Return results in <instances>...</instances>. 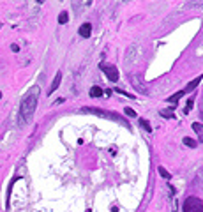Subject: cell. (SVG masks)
I'll return each instance as SVG.
<instances>
[{"instance_id": "cell-1", "label": "cell", "mask_w": 203, "mask_h": 212, "mask_svg": "<svg viewBox=\"0 0 203 212\" xmlns=\"http://www.w3.org/2000/svg\"><path fill=\"white\" fill-rule=\"evenodd\" d=\"M37 99H39V88L34 87L32 90L27 94V97L21 101V106H20V115H21L23 122L32 120L34 111H35V106H37Z\"/></svg>"}, {"instance_id": "cell-2", "label": "cell", "mask_w": 203, "mask_h": 212, "mask_svg": "<svg viewBox=\"0 0 203 212\" xmlns=\"http://www.w3.org/2000/svg\"><path fill=\"white\" fill-rule=\"evenodd\" d=\"M184 212H203V201L196 196H189L184 201Z\"/></svg>"}, {"instance_id": "cell-3", "label": "cell", "mask_w": 203, "mask_h": 212, "mask_svg": "<svg viewBox=\"0 0 203 212\" xmlns=\"http://www.w3.org/2000/svg\"><path fill=\"white\" fill-rule=\"evenodd\" d=\"M99 67H101V71H103V73L106 74V78H108L110 82H117V80H118V69H117L115 65L103 62V64L99 65Z\"/></svg>"}, {"instance_id": "cell-4", "label": "cell", "mask_w": 203, "mask_h": 212, "mask_svg": "<svg viewBox=\"0 0 203 212\" xmlns=\"http://www.w3.org/2000/svg\"><path fill=\"white\" fill-rule=\"evenodd\" d=\"M78 34H80V35H81V37H90V34H92V23H83L81 27L78 28Z\"/></svg>"}, {"instance_id": "cell-5", "label": "cell", "mask_w": 203, "mask_h": 212, "mask_svg": "<svg viewBox=\"0 0 203 212\" xmlns=\"http://www.w3.org/2000/svg\"><path fill=\"white\" fill-rule=\"evenodd\" d=\"M60 82H62V73H60V71H58V73H57V74H55V78H53V83L49 85V90H48V94H49V96H51V94L55 92L57 88L60 87Z\"/></svg>"}, {"instance_id": "cell-6", "label": "cell", "mask_w": 203, "mask_h": 212, "mask_svg": "<svg viewBox=\"0 0 203 212\" xmlns=\"http://www.w3.org/2000/svg\"><path fill=\"white\" fill-rule=\"evenodd\" d=\"M201 80H203V74H201V76H198V78H194V80H192V82H191V83H189V85L186 87V90H184V92H186V94L192 92V90H194V88H196L198 85L201 83Z\"/></svg>"}, {"instance_id": "cell-7", "label": "cell", "mask_w": 203, "mask_h": 212, "mask_svg": "<svg viewBox=\"0 0 203 212\" xmlns=\"http://www.w3.org/2000/svg\"><path fill=\"white\" fill-rule=\"evenodd\" d=\"M184 96H186V92H184V90H178V92H177V94H173V96H170V97L166 99V101H168V103H177V101H180V99L184 97Z\"/></svg>"}, {"instance_id": "cell-8", "label": "cell", "mask_w": 203, "mask_h": 212, "mask_svg": "<svg viewBox=\"0 0 203 212\" xmlns=\"http://www.w3.org/2000/svg\"><path fill=\"white\" fill-rule=\"evenodd\" d=\"M103 94H104V90L101 87H97V85H94V87L90 88V97H101Z\"/></svg>"}, {"instance_id": "cell-9", "label": "cell", "mask_w": 203, "mask_h": 212, "mask_svg": "<svg viewBox=\"0 0 203 212\" xmlns=\"http://www.w3.org/2000/svg\"><path fill=\"white\" fill-rule=\"evenodd\" d=\"M182 141H184V145H186V147H189V148H196V145H198V141L192 140V138H189V136H186Z\"/></svg>"}, {"instance_id": "cell-10", "label": "cell", "mask_w": 203, "mask_h": 212, "mask_svg": "<svg viewBox=\"0 0 203 212\" xmlns=\"http://www.w3.org/2000/svg\"><path fill=\"white\" fill-rule=\"evenodd\" d=\"M175 108V106H170V108L168 110H161V115H163V117H164V119H175V115H173V111H171V110Z\"/></svg>"}, {"instance_id": "cell-11", "label": "cell", "mask_w": 203, "mask_h": 212, "mask_svg": "<svg viewBox=\"0 0 203 212\" xmlns=\"http://www.w3.org/2000/svg\"><path fill=\"white\" fill-rule=\"evenodd\" d=\"M192 129L200 134V141H203V125L200 124V122H194V124H192Z\"/></svg>"}, {"instance_id": "cell-12", "label": "cell", "mask_w": 203, "mask_h": 212, "mask_svg": "<svg viewBox=\"0 0 203 212\" xmlns=\"http://www.w3.org/2000/svg\"><path fill=\"white\" fill-rule=\"evenodd\" d=\"M67 21H69V14H67L66 11H62L60 14H58V23H60V25H66Z\"/></svg>"}, {"instance_id": "cell-13", "label": "cell", "mask_w": 203, "mask_h": 212, "mask_svg": "<svg viewBox=\"0 0 203 212\" xmlns=\"http://www.w3.org/2000/svg\"><path fill=\"white\" fill-rule=\"evenodd\" d=\"M140 125H141V127H143L145 131H147V133H152V125L148 124V122H147L145 119H140Z\"/></svg>"}, {"instance_id": "cell-14", "label": "cell", "mask_w": 203, "mask_h": 212, "mask_svg": "<svg viewBox=\"0 0 203 212\" xmlns=\"http://www.w3.org/2000/svg\"><path fill=\"white\" fill-rule=\"evenodd\" d=\"M192 106H194V92H192V96H191V97L187 99V106H186V110H184V111L187 113V111H189V110H191Z\"/></svg>"}, {"instance_id": "cell-15", "label": "cell", "mask_w": 203, "mask_h": 212, "mask_svg": "<svg viewBox=\"0 0 203 212\" xmlns=\"http://www.w3.org/2000/svg\"><path fill=\"white\" fill-rule=\"evenodd\" d=\"M159 175L163 177V179H166V180H170V179H171V175L168 173V172H166V170L163 168V166H159Z\"/></svg>"}, {"instance_id": "cell-16", "label": "cell", "mask_w": 203, "mask_h": 212, "mask_svg": "<svg viewBox=\"0 0 203 212\" xmlns=\"http://www.w3.org/2000/svg\"><path fill=\"white\" fill-rule=\"evenodd\" d=\"M124 111H126V115H127V117H132V119L136 117V111H134V110H132V108H126V110H124Z\"/></svg>"}, {"instance_id": "cell-17", "label": "cell", "mask_w": 203, "mask_h": 212, "mask_svg": "<svg viewBox=\"0 0 203 212\" xmlns=\"http://www.w3.org/2000/svg\"><path fill=\"white\" fill-rule=\"evenodd\" d=\"M115 92H120V94H124V96H126V97H129V99H134V96H132V94L126 92V90H122V88H117Z\"/></svg>"}, {"instance_id": "cell-18", "label": "cell", "mask_w": 203, "mask_h": 212, "mask_svg": "<svg viewBox=\"0 0 203 212\" xmlns=\"http://www.w3.org/2000/svg\"><path fill=\"white\" fill-rule=\"evenodd\" d=\"M11 49L14 53H18V51H20V46H18V44H11Z\"/></svg>"}, {"instance_id": "cell-19", "label": "cell", "mask_w": 203, "mask_h": 212, "mask_svg": "<svg viewBox=\"0 0 203 212\" xmlns=\"http://www.w3.org/2000/svg\"><path fill=\"white\" fill-rule=\"evenodd\" d=\"M37 4H44V0H37Z\"/></svg>"}, {"instance_id": "cell-20", "label": "cell", "mask_w": 203, "mask_h": 212, "mask_svg": "<svg viewBox=\"0 0 203 212\" xmlns=\"http://www.w3.org/2000/svg\"><path fill=\"white\" fill-rule=\"evenodd\" d=\"M201 120H203V106H201Z\"/></svg>"}, {"instance_id": "cell-21", "label": "cell", "mask_w": 203, "mask_h": 212, "mask_svg": "<svg viewBox=\"0 0 203 212\" xmlns=\"http://www.w3.org/2000/svg\"><path fill=\"white\" fill-rule=\"evenodd\" d=\"M0 99H2V92H0Z\"/></svg>"}, {"instance_id": "cell-22", "label": "cell", "mask_w": 203, "mask_h": 212, "mask_svg": "<svg viewBox=\"0 0 203 212\" xmlns=\"http://www.w3.org/2000/svg\"><path fill=\"white\" fill-rule=\"evenodd\" d=\"M0 27H2V23H0Z\"/></svg>"}]
</instances>
